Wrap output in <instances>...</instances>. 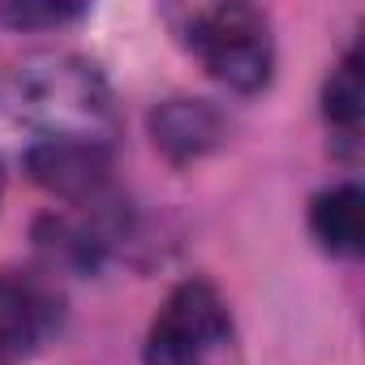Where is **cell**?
Returning a JSON list of instances; mask_svg holds the SVG:
<instances>
[{"label": "cell", "instance_id": "1", "mask_svg": "<svg viewBox=\"0 0 365 365\" xmlns=\"http://www.w3.org/2000/svg\"><path fill=\"white\" fill-rule=\"evenodd\" d=\"M14 112L48 138L103 142L112 129V95L103 73L82 56H35L9 82Z\"/></svg>", "mask_w": 365, "mask_h": 365}, {"label": "cell", "instance_id": "2", "mask_svg": "<svg viewBox=\"0 0 365 365\" xmlns=\"http://www.w3.org/2000/svg\"><path fill=\"white\" fill-rule=\"evenodd\" d=\"M190 48L207 65L215 82L228 91L254 95L271 82L275 69V43H271V22L254 5H215L194 18Z\"/></svg>", "mask_w": 365, "mask_h": 365}, {"label": "cell", "instance_id": "3", "mask_svg": "<svg viewBox=\"0 0 365 365\" xmlns=\"http://www.w3.org/2000/svg\"><path fill=\"white\" fill-rule=\"evenodd\" d=\"M228 339V305L207 279L176 284L146 335V365H202Z\"/></svg>", "mask_w": 365, "mask_h": 365}, {"label": "cell", "instance_id": "4", "mask_svg": "<svg viewBox=\"0 0 365 365\" xmlns=\"http://www.w3.org/2000/svg\"><path fill=\"white\" fill-rule=\"evenodd\" d=\"M26 172L52 198L86 202L108 185L112 150H108V142H86V138H43L31 146Z\"/></svg>", "mask_w": 365, "mask_h": 365}, {"label": "cell", "instance_id": "5", "mask_svg": "<svg viewBox=\"0 0 365 365\" xmlns=\"http://www.w3.org/2000/svg\"><path fill=\"white\" fill-rule=\"evenodd\" d=\"M61 322L56 292L18 271H0V365L31 356Z\"/></svg>", "mask_w": 365, "mask_h": 365}, {"label": "cell", "instance_id": "6", "mask_svg": "<svg viewBox=\"0 0 365 365\" xmlns=\"http://www.w3.org/2000/svg\"><path fill=\"white\" fill-rule=\"evenodd\" d=\"M150 142L159 155H168L172 163H194L211 150L224 146L228 138V120L220 108H211L207 99H168L150 112Z\"/></svg>", "mask_w": 365, "mask_h": 365}, {"label": "cell", "instance_id": "7", "mask_svg": "<svg viewBox=\"0 0 365 365\" xmlns=\"http://www.w3.org/2000/svg\"><path fill=\"white\" fill-rule=\"evenodd\" d=\"M309 232L327 254H361L365 241V198L356 185H335L314 198L309 207Z\"/></svg>", "mask_w": 365, "mask_h": 365}, {"label": "cell", "instance_id": "8", "mask_svg": "<svg viewBox=\"0 0 365 365\" xmlns=\"http://www.w3.org/2000/svg\"><path fill=\"white\" fill-rule=\"evenodd\" d=\"M322 103H327V120H331L335 129H344V133H356V125H361V112H365V86H361V52H356V48H352V52L339 61V69L331 73Z\"/></svg>", "mask_w": 365, "mask_h": 365}, {"label": "cell", "instance_id": "9", "mask_svg": "<svg viewBox=\"0 0 365 365\" xmlns=\"http://www.w3.org/2000/svg\"><path fill=\"white\" fill-rule=\"evenodd\" d=\"M73 18H82V5H9L5 9V22L14 26H61Z\"/></svg>", "mask_w": 365, "mask_h": 365}, {"label": "cell", "instance_id": "10", "mask_svg": "<svg viewBox=\"0 0 365 365\" xmlns=\"http://www.w3.org/2000/svg\"><path fill=\"white\" fill-rule=\"evenodd\" d=\"M0 198H5V168H0Z\"/></svg>", "mask_w": 365, "mask_h": 365}]
</instances>
